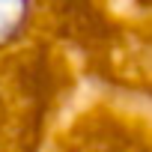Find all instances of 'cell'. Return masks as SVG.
<instances>
[{
  "label": "cell",
  "mask_w": 152,
  "mask_h": 152,
  "mask_svg": "<svg viewBox=\"0 0 152 152\" xmlns=\"http://www.w3.org/2000/svg\"><path fill=\"white\" fill-rule=\"evenodd\" d=\"M0 152H152V0H0Z\"/></svg>",
  "instance_id": "cell-1"
}]
</instances>
